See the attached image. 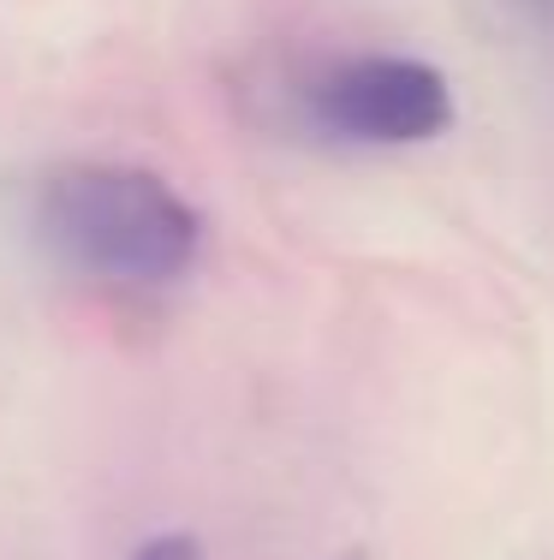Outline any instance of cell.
I'll list each match as a JSON object with an SVG mask.
<instances>
[{
	"instance_id": "6da1fadb",
	"label": "cell",
	"mask_w": 554,
	"mask_h": 560,
	"mask_svg": "<svg viewBox=\"0 0 554 560\" xmlns=\"http://www.w3.org/2000/svg\"><path fill=\"white\" fill-rule=\"evenodd\" d=\"M31 238L60 269L120 287H174L203 250V221L150 167L66 162L36 179Z\"/></svg>"
},
{
	"instance_id": "7a4b0ae2",
	"label": "cell",
	"mask_w": 554,
	"mask_h": 560,
	"mask_svg": "<svg viewBox=\"0 0 554 560\" xmlns=\"http://www.w3.org/2000/svg\"><path fill=\"white\" fill-rule=\"evenodd\" d=\"M298 108L322 138L358 150H412L453 126V90L429 60L412 55H352L305 78Z\"/></svg>"
},
{
	"instance_id": "3957f363",
	"label": "cell",
	"mask_w": 554,
	"mask_h": 560,
	"mask_svg": "<svg viewBox=\"0 0 554 560\" xmlns=\"http://www.w3.org/2000/svg\"><path fill=\"white\" fill-rule=\"evenodd\" d=\"M131 560H203V555H197V542H191V537H150Z\"/></svg>"
},
{
	"instance_id": "277c9868",
	"label": "cell",
	"mask_w": 554,
	"mask_h": 560,
	"mask_svg": "<svg viewBox=\"0 0 554 560\" xmlns=\"http://www.w3.org/2000/svg\"><path fill=\"white\" fill-rule=\"evenodd\" d=\"M531 7H554V0H531Z\"/></svg>"
},
{
	"instance_id": "5b68a950",
	"label": "cell",
	"mask_w": 554,
	"mask_h": 560,
	"mask_svg": "<svg viewBox=\"0 0 554 560\" xmlns=\"http://www.w3.org/2000/svg\"><path fill=\"white\" fill-rule=\"evenodd\" d=\"M340 560H364V555H340Z\"/></svg>"
}]
</instances>
